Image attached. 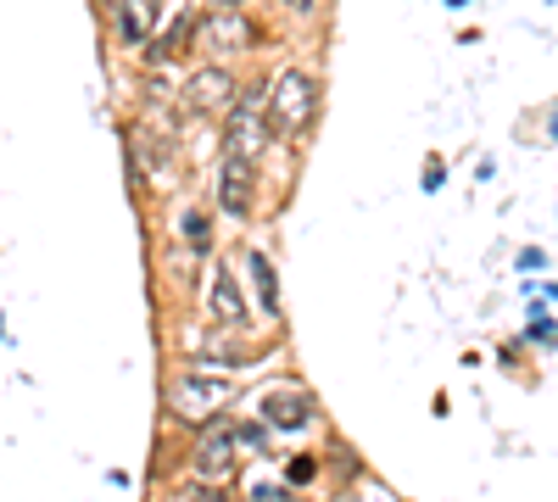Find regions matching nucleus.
<instances>
[{
    "instance_id": "nucleus-16",
    "label": "nucleus",
    "mask_w": 558,
    "mask_h": 502,
    "mask_svg": "<svg viewBox=\"0 0 558 502\" xmlns=\"http://www.w3.org/2000/svg\"><path fill=\"white\" fill-rule=\"evenodd\" d=\"M191 502H229V491H218V486H191Z\"/></svg>"
},
{
    "instance_id": "nucleus-14",
    "label": "nucleus",
    "mask_w": 558,
    "mask_h": 502,
    "mask_svg": "<svg viewBox=\"0 0 558 502\" xmlns=\"http://www.w3.org/2000/svg\"><path fill=\"white\" fill-rule=\"evenodd\" d=\"M286 475H291V486H307V480L318 475V464H313V458H291V469H286Z\"/></svg>"
},
{
    "instance_id": "nucleus-10",
    "label": "nucleus",
    "mask_w": 558,
    "mask_h": 502,
    "mask_svg": "<svg viewBox=\"0 0 558 502\" xmlns=\"http://www.w3.org/2000/svg\"><path fill=\"white\" fill-rule=\"evenodd\" d=\"M157 17H162V0H112V23L123 45H146L157 34Z\"/></svg>"
},
{
    "instance_id": "nucleus-2",
    "label": "nucleus",
    "mask_w": 558,
    "mask_h": 502,
    "mask_svg": "<svg viewBox=\"0 0 558 502\" xmlns=\"http://www.w3.org/2000/svg\"><path fill=\"white\" fill-rule=\"evenodd\" d=\"M318 118V78L302 73V68H286L268 78V128L286 134V140H296V134H307Z\"/></svg>"
},
{
    "instance_id": "nucleus-11",
    "label": "nucleus",
    "mask_w": 558,
    "mask_h": 502,
    "mask_svg": "<svg viewBox=\"0 0 558 502\" xmlns=\"http://www.w3.org/2000/svg\"><path fill=\"white\" fill-rule=\"evenodd\" d=\"M246 273H252V291H257V307L274 318L279 313V280H274V262L263 257V252H252L246 257Z\"/></svg>"
},
{
    "instance_id": "nucleus-6",
    "label": "nucleus",
    "mask_w": 558,
    "mask_h": 502,
    "mask_svg": "<svg viewBox=\"0 0 558 502\" xmlns=\"http://www.w3.org/2000/svg\"><path fill=\"white\" fill-rule=\"evenodd\" d=\"M268 430H307L313 425V396L302 385H274L263 391V414H257Z\"/></svg>"
},
{
    "instance_id": "nucleus-15",
    "label": "nucleus",
    "mask_w": 558,
    "mask_h": 502,
    "mask_svg": "<svg viewBox=\"0 0 558 502\" xmlns=\"http://www.w3.org/2000/svg\"><path fill=\"white\" fill-rule=\"evenodd\" d=\"M520 268H525V273H542V268H547V257H542L536 246H525V252H520Z\"/></svg>"
},
{
    "instance_id": "nucleus-13",
    "label": "nucleus",
    "mask_w": 558,
    "mask_h": 502,
    "mask_svg": "<svg viewBox=\"0 0 558 502\" xmlns=\"http://www.w3.org/2000/svg\"><path fill=\"white\" fill-rule=\"evenodd\" d=\"M235 446H241V458H246V452H263L268 446V425L263 419H241L235 425Z\"/></svg>"
},
{
    "instance_id": "nucleus-1",
    "label": "nucleus",
    "mask_w": 558,
    "mask_h": 502,
    "mask_svg": "<svg viewBox=\"0 0 558 502\" xmlns=\"http://www.w3.org/2000/svg\"><path fill=\"white\" fill-rule=\"evenodd\" d=\"M168 414L179 419V425H191V430H202V425H213V419H223V407L235 402V385H229L223 375H207V369H184V375H173L168 380Z\"/></svg>"
},
{
    "instance_id": "nucleus-12",
    "label": "nucleus",
    "mask_w": 558,
    "mask_h": 502,
    "mask_svg": "<svg viewBox=\"0 0 558 502\" xmlns=\"http://www.w3.org/2000/svg\"><path fill=\"white\" fill-rule=\"evenodd\" d=\"M179 235L191 241V246H202V252H207V241H213V218H207V212H196V207H191V212H179Z\"/></svg>"
},
{
    "instance_id": "nucleus-4",
    "label": "nucleus",
    "mask_w": 558,
    "mask_h": 502,
    "mask_svg": "<svg viewBox=\"0 0 558 502\" xmlns=\"http://www.w3.org/2000/svg\"><path fill=\"white\" fill-rule=\"evenodd\" d=\"M235 458H241V446H235V425H229V419H213V425L196 430L191 464H196L202 480H223L229 469H235Z\"/></svg>"
},
{
    "instance_id": "nucleus-5",
    "label": "nucleus",
    "mask_w": 558,
    "mask_h": 502,
    "mask_svg": "<svg viewBox=\"0 0 558 502\" xmlns=\"http://www.w3.org/2000/svg\"><path fill=\"white\" fill-rule=\"evenodd\" d=\"M235 101H241V84H235V73L229 68H196L191 78H184V107L191 112H235Z\"/></svg>"
},
{
    "instance_id": "nucleus-17",
    "label": "nucleus",
    "mask_w": 558,
    "mask_h": 502,
    "mask_svg": "<svg viewBox=\"0 0 558 502\" xmlns=\"http://www.w3.org/2000/svg\"><path fill=\"white\" fill-rule=\"evenodd\" d=\"M246 0H213V12H241Z\"/></svg>"
},
{
    "instance_id": "nucleus-9",
    "label": "nucleus",
    "mask_w": 558,
    "mask_h": 502,
    "mask_svg": "<svg viewBox=\"0 0 558 502\" xmlns=\"http://www.w3.org/2000/svg\"><path fill=\"white\" fill-rule=\"evenodd\" d=\"M252 162H235V157H223L218 168V207L223 218H252Z\"/></svg>"
},
{
    "instance_id": "nucleus-3",
    "label": "nucleus",
    "mask_w": 558,
    "mask_h": 502,
    "mask_svg": "<svg viewBox=\"0 0 558 502\" xmlns=\"http://www.w3.org/2000/svg\"><path fill=\"white\" fill-rule=\"evenodd\" d=\"M268 89H252L246 101H235V112L223 118V157H235V162H257L263 146L274 140V128H268Z\"/></svg>"
},
{
    "instance_id": "nucleus-8",
    "label": "nucleus",
    "mask_w": 558,
    "mask_h": 502,
    "mask_svg": "<svg viewBox=\"0 0 558 502\" xmlns=\"http://www.w3.org/2000/svg\"><path fill=\"white\" fill-rule=\"evenodd\" d=\"M202 45L229 57V51H246V45H263V39H257V28H252L246 12H207L202 17Z\"/></svg>"
},
{
    "instance_id": "nucleus-7",
    "label": "nucleus",
    "mask_w": 558,
    "mask_h": 502,
    "mask_svg": "<svg viewBox=\"0 0 558 502\" xmlns=\"http://www.w3.org/2000/svg\"><path fill=\"white\" fill-rule=\"evenodd\" d=\"M207 318H213L218 330H235V325H246V291H241V280H235V268H229V262H218V268H213Z\"/></svg>"
}]
</instances>
